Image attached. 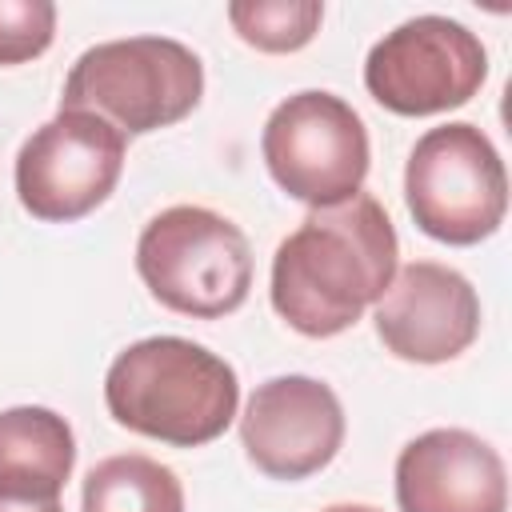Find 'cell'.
Segmentation results:
<instances>
[{
    "label": "cell",
    "mask_w": 512,
    "mask_h": 512,
    "mask_svg": "<svg viewBox=\"0 0 512 512\" xmlns=\"http://www.w3.org/2000/svg\"><path fill=\"white\" fill-rule=\"evenodd\" d=\"M404 200L424 236L456 248L480 244L508 212L504 160L468 120L428 128L408 152Z\"/></svg>",
    "instance_id": "cell-5"
},
{
    "label": "cell",
    "mask_w": 512,
    "mask_h": 512,
    "mask_svg": "<svg viewBox=\"0 0 512 512\" xmlns=\"http://www.w3.org/2000/svg\"><path fill=\"white\" fill-rule=\"evenodd\" d=\"M488 76L472 28L448 16H412L384 32L364 60V88L396 116H436L468 104Z\"/></svg>",
    "instance_id": "cell-7"
},
{
    "label": "cell",
    "mask_w": 512,
    "mask_h": 512,
    "mask_svg": "<svg viewBox=\"0 0 512 512\" xmlns=\"http://www.w3.org/2000/svg\"><path fill=\"white\" fill-rule=\"evenodd\" d=\"M260 152L272 180L308 208L352 200L368 176V132L360 112L320 88L296 92L272 108Z\"/></svg>",
    "instance_id": "cell-6"
},
{
    "label": "cell",
    "mask_w": 512,
    "mask_h": 512,
    "mask_svg": "<svg viewBox=\"0 0 512 512\" xmlns=\"http://www.w3.org/2000/svg\"><path fill=\"white\" fill-rule=\"evenodd\" d=\"M248 460L272 480H308L344 444V408L316 376H272L256 384L240 416Z\"/></svg>",
    "instance_id": "cell-9"
},
{
    "label": "cell",
    "mask_w": 512,
    "mask_h": 512,
    "mask_svg": "<svg viewBox=\"0 0 512 512\" xmlns=\"http://www.w3.org/2000/svg\"><path fill=\"white\" fill-rule=\"evenodd\" d=\"M236 36L260 52H296L304 48L324 20L320 0H236L228 4Z\"/></svg>",
    "instance_id": "cell-14"
},
{
    "label": "cell",
    "mask_w": 512,
    "mask_h": 512,
    "mask_svg": "<svg viewBox=\"0 0 512 512\" xmlns=\"http://www.w3.org/2000/svg\"><path fill=\"white\" fill-rule=\"evenodd\" d=\"M400 512H508L500 452L468 428H432L396 456Z\"/></svg>",
    "instance_id": "cell-11"
},
{
    "label": "cell",
    "mask_w": 512,
    "mask_h": 512,
    "mask_svg": "<svg viewBox=\"0 0 512 512\" xmlns=\"http://www.w3.org/2000/svg\"><path fill=\"white\" fill-rule=\"evenodd\" d=\"M80 512H184V488L168 464L124 452L88 468Z\"/></svg>",
    "instance_id": "cell-13"
},
{
    "label": "cell",
    "mask_w": 512,
    "mask_h": 512,
    "mask_svg": "<svg viewBox=\"0 0 512 512\" xmlns=\"http://www.w3.org/2000/svg\"><path fill=\"white\" fill-rule=\"evenodd\" d=\"M372 320L392 356L444 364L480 336V296L464 272L436 260H412L392 276Z\"/></svg>",
    "instance_id": "cell-10"
},
{
    "label": "cell",
    "mask_w": 512,
    "mask_h": 512,
    "mask_svg": "<svg viewBox=\"0 0 512 512\" xmlns=\"http://www.w3.org/2000/svg\"><path fill=\"white\" fill-rule=\"evenodd\" d=\"M0 512H60V500H0Z\"/></svg>",
    "instance_id": "cell-16"
},
{
    "label": "cell",
    "mask_w": 512,
    "mask_h": 512,
    "mask_svg": "<svg viewBox=\"0 0 512 512\" xmlns=\"http://www.w3.org/2000/svg\"><path fill=\"white\" fill-rule=\"evenodd\" d=\"M124 168V132L76 108H60L16 152V196L44 224L96 212Z\"/></svg>",
    "instance_id": "cell-8"
},
{
    "label": "cell",
    "mask_w": 512,
    "mask_h": 512,
    "mask_svg": "<svg viewBox=\"0 0 512 512\" xmlns=\"http://www.w3.org/2000/svg\"><path fill=\"white\" fill-rule=\"evenodd\" d=\"M136 272L164 308L220 320L248 300L252 248L228 216L200 204H176L144 224Z\"/></svg>",
    "instance_id": "cell-4"
},
{
    "label": "cell",
    "mask_w": 512,
    "mask_h": 512,
    "mask_svg": "<svg viewBox=\"0 0 512 512\" xmlns=\"http://www.w3.org/2000/svg\"><path fill=\"white\" fill-rule=\"evenodd\" d=\"M324 512H380V508H372V504H332Z\"/></svg>",
    "instance_id": "cell-17"
},
{
    "label": "cell",
    "mask_w": 512,
    "mask_h": 512,
    "mask_svg": "<svg viewBox=\"0 0 512 512\" xmlns=\"http://www.w3.org/2000/svg\"><path fill=\"white\" fill-rule=\"evenodd\" d=\"M104 404L128 432L172 448H200L236 420L240 380L224 356L196 340L148 336L108 364Z\"/></svg>",
    "instance_id": "cell-2"
},
{
    "label": "cell",
    "mask_w": 512,
    "mask_h": 512,
    "mask_svg": "<svg viewBox=\"0 0 512 512\" xmlns=\"http://www.w3.org/2000/svg\"><path fill=\"white\" fill-rule=\"evenodd\" d=\"M56 36L52 0H0V64H24L48 52Z\"/></svg>",
    "instance_id": "cell-15"
},
{
    "label": "cell",
    "mask_w": 512,
    "mask_h": 512,
    "mask_svg": "<svg viewBox=\"0 0 512 512\" xmlns=\"http://www.w3.org/2000/svg\"><path fill=\"white\" fill-rule=\"evenodd\" d=\"M396 276V228L384 204L356 192L312 208L272 256V308L312 340L340 336L372 308Z\"/></svg>",
    "instance_id": "cell-1"
},
{
    "label": "cell",
    "mask_w": 512,
    "mask_h": 512,
    "mask_svg": "<svg viewBox=\"0 0 512 512\" xmlns=\"http://www.w3.org/2000/svg\"><path fill=\"white\" fill-rule=\"evenodd\" d=\"M76 464L68 420L40 404L0 412V500H60Z\"/></svg>",
    "instance_id": "cell-12"
},
{
    "label": "cell",
    "mask_w": 512,
    "mask_h": 512,
    "mask_svg": "<svg viewBox=\"0 0 512 512\" xmlns=\"http://www.w3.org/2000/svg\"><path fill=\"white\" fill-rule=\"evenodd\" d=\"M204 96L200 56L172 36L104 40L76 56L60 108L92 112L128 136L180 124Z\"/></svg>",
    "instance_id": "cell-3"
}]
</instances>
